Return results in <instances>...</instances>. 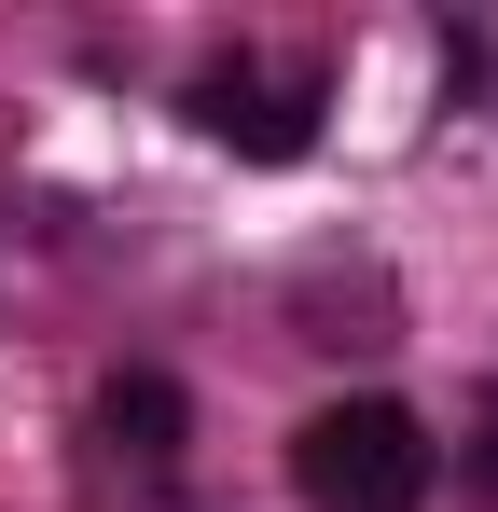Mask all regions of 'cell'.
<instances>
[{"mask_svg": "<svg viewBox=\"0 0 498 512\" xmlns=\"http://www.w3.org/2000/svg\"><path fill=\"white\" fill-rule=\"evenodd\" d=\"M291 485H305V512H415L429 499V429L402 402H319L291 429Z\"/></svg>", "mask_w": 498, "mask_h": 512, "instance_id": "cell-1", "label": "cell"}, {"mask_svg": "<svg viewBox=\"0 0 498 512\" xmlns=\"http://www.w3.org/2000/svg\"><path fill=\"white\" fill-rule=\"evenodd\" d=\"M194 125L249 153V167H291V153H319V84H263V70H208L194 84Z\"/></svg>", "mask_w": 498, "mask_h": 512, "instance_id": "cell-2", "label": "cell"}, {"mask_svg": "<svg viewBox=\"0 0 498 512\" xmlns=\"http://www.w3.org/2000/svg\"><path fill=\"white\" fill-rule=\"evenodd\" d=\"M97 429H111L125 457H180V429H194V402H180L166 374H111V402H97Z\"/></svg>", "mask_w": 498, "mask_h": 512, "instance_id": "cell-3", "label": "cell"}, {"mask_svg": "<svg viewBox=\"0 0 498 512\" xmlns=\"http://www.w3.org/2000/svg\"><path fill=\"white\" fill-rule=\"evenodd\" d=\"M471 471H485V485H498V402H485V443H471Z\"/></svg>", "mask_w": 498, "mask_h": 512, "instance_id": "cell-4", "label": "cell"}]
</instances>
